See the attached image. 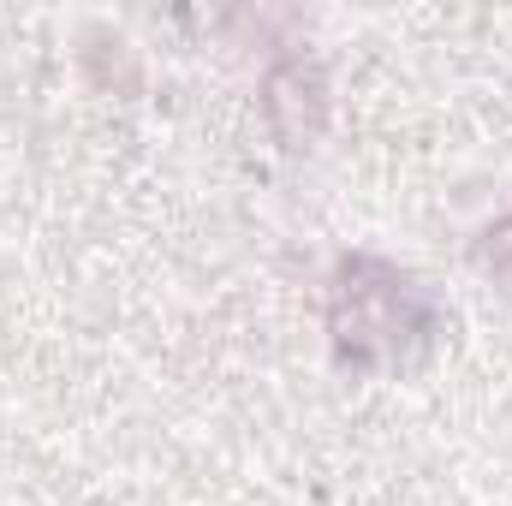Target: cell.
Here are the masks:
<instances>
[{
  "instance_id": "6da1fadb",
  "label": "cell",
  "mask_w": 512,
  "mask_h": 506,
  "mask_svg": "<svg viewBox=\"0 0 512 506\" xmlns=\"http://www.w3.org/2000/svg\"><path fill=\"white\" fill-rule=\"evenodd\" d=\"M435 328V304L393 274L387 262H346L340 286H334V346L352 364H382V358H405V346L429 340Z\"/></svg>"
},
{
  "instance_id": "7a4b0ae2",
  "label": "cell",
  "mask_w": 512,
  "mask_h": 506,
  "mask_svg": "<svg viewBox=\"0 0 512 506\" xmlns=\"http://www.w3.org/2000/svg\"><path fill=\"white\" fill-rule=\"evenodd\" d=\"M262 114H268V126L286 149H310L316 131H322V114H328L322 72L310 60H280L262 84Z\"/></svg>"
},
{
  "instance_id": "3957f363",
  "label": "cell",
  "mask_w": 512,
  "mask_h": 506,
  "mask_svg": "<svg viewBox=\"0 0 512 506\" xmlns=\"http://www.w3.org/2000/svg\"><path fill=\"white\" fill-rule=\"evenodd\" d=\"M477 262H483V268H495V274H512V215H507V221H495V227L483 233Z\"/></svg>"
}]
</instances>
